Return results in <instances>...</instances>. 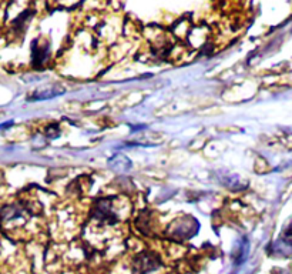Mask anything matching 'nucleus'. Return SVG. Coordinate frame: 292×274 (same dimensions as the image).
<instances>
[{
    "instance_id": "nucleus-1",
    "label": "nucleus",
    "mask_w": 292,
    "mask_h": 274,
    "mask_svg": "<svg viewBox=\"0 0 292 274\" xmlns=\"http://www.w3.org/2000/svg\"><path fill=\"white\" fill-rule=\"evenodd\" d=\"M160 267L159 257L153 253H140L134 260V270L138 274H148Z\"/></svg>"
},
{
    "instance_id": "nucleus-2",
    "label": "nucleus",
    "mask_w": 292,
    "mask_h": 274,
    "mask_svg": "<svg viewBox=\"0 0 292 274\" xmlns=\"http://www.w3.org/2000/svg\"><path fill=\"white\" fill-rule=\"evenodd\" d=\"M110 167L116 172H127L131 167V162L124 154H116L110 160Z\"/></svg>"
},
{
    "instance_id": "nucleus-3",
    "label": "nucleus",
    "mask_w": 292,
    "mask_h": 274,
    "mask_svg": "<svg viewBox=\"0 0 292 274\" xmlns=\"http://www.w3.org/2000/svg\"><path fill=\"white\" fill-rule=\"evenodd\" d=\"M94 216L98 217V219H103V220H106V219H109L110 222H113V217H114V214L111 213L110 210V199L106 200H100L97 203V206H96V212H94Z\"/></svg>"
},
{
    "instance_id": "nucleus-4",
    "label": "nucleus",
    "mask_w": 292,
    "mask_h": 274,
    "mask_svg": "<svg viewBox=\"0 0 292 274\" xmlns=\"http://www.w3.org/2000/svg\"><path fill=\"white\" fill-rule=\"evenodd\" d=\"M33 47H32V56H33V64L35 66H42V63L44 62V59H46V56L49 54V47L46 46H39L37 45V40L36 42H33V45H32Z\"/></svg>"
},
{
    "instance_id": "nucleus-5",
    "label": "nucleus",
    "mask_w": 292,
    "mask_h": 274,
    "mask_svg": "<svg viewBox=\"0 0 292 274\" xmlns=\"http://www.w3.org/2000/svg\"><path fill=\"white\" fill-rule=\"evenodd\" d=\"M63 93V89H46V90H40L37 91L35 96H32V100H44V99H51L54 96H59Z\"/></svg>"
}]
</instances>
